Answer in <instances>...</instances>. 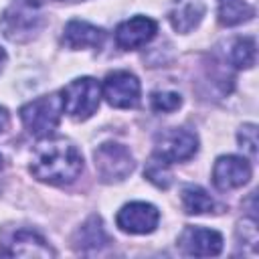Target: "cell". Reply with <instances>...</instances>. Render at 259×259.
<instances>
[{
	"mask_svg": "<svg viewBox=\"0 0 259 259\" xmlns=\"http://www.w3.org/2000/svg\"><path fill=\"white\" fill-rule=\"evenodd\" d=\"M30 172L47 184H71L83 172V156L69 140L45 138L30 156Z\"/></svg>",
	"mask_w": 259,
	"mask_h": 259,
	"instance_id": "1",
	"label": "cell"
},
{
	"mask_svg": "<svg viewBox=\"0 0 259 259\" xmlns=\"http://www.w3.org/2000/svg\"><path fill=\"white\" fill-rule=\"evenodd\" d=\"M61 113H63V103L57 93L42 95L20 107V119L26 132L40 140L51 138L57 132Z\"/></svg>",
	"mask_w": 259,
	"mask_h": 259,
	"instance_id": "2",
	"label": "cell"
},
{
	"mask_svg": "<svg viewBox=\"0 0 259 259\" xmlns=\"http://www.w3.org/2000/svg\"><path fill=\"white\" fill-rule=\"evenodd\" d=\"M99 101H101V85L93 77L73 79L61 91L63 113H67L77 121L91 117L97 111Z\"/></svg>",
	"mask_w": 259,
	"mask_h": 259,
	"instance_id": "3",
	"label": "cell"
},
{
	"mask_svg": "<svg viewBox=\"0 0 259 259\" xmlns=\"http://www.w3.org/2000/svg\"><path fill=\"white\" fill-rule=\"evenodd\" d=\"M95 170L101 182H121L134 172V156L115 142H105L93 152Z\"/></svg>",
	"mask_w": 259,
	"mask_h": 259,
	"instance_id": "4",
	"label": "cell"
},
{
	"mask_svg": "<svg viewBox=\"0 0 259 259\" xmlns=\"http://www.w3.org/2000/svg\"><path fill=\"white\" fill-rule=\"evenodd\" d=\"M103 97L111 107L117 109H132L140 103V81L130 71H113L105 77L101 87Z\"/></svg>",
	"mask_w": 259,
	"mask_h": 259,
	"instance_id": "5",
	"label": "cell"
},
{
	"mask_svg": "<svg viewBox=\"0 0 259 259\" xmlns=\"http://www.w3.org/2000/svg\"><path fill=\"white\" fill-rule=\"evenodd\" d=\"M196 150H198V138L188 130L174 127V130H168L156 138L154 156L172 164V162L190 160L196 154Z\"/></svg>",
	"mask_w": 259,
	"mask_h": 259,
	"instance_id": "6",
	"label": "cell"
},
{
	"mask_svg": "<svg viewBox=\"0 0 259 259\" xmlns=\"http://www.w3.org/2000/svg\"><path fill=\"white\" fill-rule=\"evenodd\" d=\"M158 221H160L158 208L154 204L142 202V200L123 204L115 217L117 227L130 235H148V233L156 231Z\"/></svg>",
	"mask_w": 259,
	"mask_h": 259,
	"instance_id": "7",
	"label": "cell"
},
{
	"mask_svg": "<svg viewBox=\"0 0 259 259\" xmlns=\"http://www.w3.org/2000/svg\"><path fill=\"white\" fill-rule=\"evenodd\" d=\"M0 26L6 38L14 42H24L36 36L42 26V16L36 14L32 8H8L0 18Z\"/></svg>",
	"mask_w": 259,
	"mask_h": 259,
	"instance_id": "8",
	"label": "cell"
},
{
	"mask_svg": "<svg viewBox=\"0 0 259 259\" xmlns=\"http://www.w3.org/2000/svg\"><path fill=\"white\" fill-rule=\"evenodd\" d=\"M251 164L241 156H221L212 166V182L219 190L241 188L251 180Z\"/></svg>",
	"mask_w": 259,
	"mask_h": 259,
	"instance_id": "9",
	"label": "cell"
},
{
	"mask_svg": "<svg viewBox=\"0 0 259 259\" xmlns=\"http://www.w3.org/2000/svg\"><path fill=\"white\" fill-rule=\"evenodd\" d=\"M178 245L186 255L214 257L223 251V235L204 227H186L178 237Z\"/></svg>",
	"mask_w": 259,
	"mask_h": 259,
	"instance_id": "10",
	"label": "cell"
},
{
	"mask_svg": "<svg viewBox=\"0 0 259 259\" xmlns=\"http://www.w3.org/2000/svg\"><path fill=\"white\" fill-rule=\"evenodd\" d=\"M156 32H158L156 20L150 16L138 14L130 20H123L115 28V42H117V47H121L125 51H134V49L148 45L156 36Z\"/></svg>",
	"mask_w": 259,
	"mask_h": 259,
	"instance_id": "11",
	"label": "cell"
},
{
	"mask_svg": "<svg viewBox=\"0 0 259 259\" xmlns=\"http://www.w3.org/2000/svg\"><path fill=\"white\" fill-rule=\"evenodd\" d=\"M2 255L8 257H55V249L34 231L18 229L14 231L8 241L4 243V249H0Z\"/></svg>",
	"mask_w": 259,
	"mask_h": 259,
	"instance_id": "12",
	"label": "cell"
},
{
	"mask_svg": "<svg viewBox=\"0 0 259 259\" xmlns=\"http://www.w3.org/2000/svg\"><path fill=\"white\" fill-rule=\"evenodd\" d=\"M103 40H105V32L99 26L85 20H71L63 30V45L71 51L99 49Z\"/></svg>",
	"mask_w": 259,
	"mask_h": 259,
	"instance_id": "13",
	"label": "cell"
},
{
	"mask_svg": "<svg viewBox=\"0 0 259 259\" xmlns=\"http://www.w3.org/2000/svg\"><path fill=\"white\" fill-rule=\"evenodd\" d=\"M109 235L103 229V223L99 217H91L87 219L75 233L73 237V245L77 253L83 255H91V253H99L109 245Z\"/></svg>",
	"mask_w": 259,
	"mask_h": 259,
	"instance_id": "14",
	"label": "cell"
},
{
	"mask_svg": "<svg viewBox=\"0 0 259 259\" xmlns=\"http://www.w3.org/2000/svg\"><path fill=\"white\" fill-rule=\"evenodd\" d=\"M204 12H206L204 0H178L174 8L170 10L168 18L174 30L186 34L200 24Z\"/></svg>",
	"mask_w": 259,
	"mask_h": 259,
	"instance_id": "15",
	"label": "cell"
},
{
	"mask_svg": "<svg viewBox=\"0 0 259 259\" xmlns=\"http://www.w3.org/2000/svg\"><path fill=\"white\" fill-rule=\"evenodd\" d=\"M180 200H182V208L186 214H214L223 210V206L204 188L194 186V184H188L182 188Z\"/></svg>",
	"mask_w": 259,
	"mask_h": 259,
	"instance_id": "16",
	"label": "cell"
},
{
	"mask_svg": "<svg viewBox=\"0 0 259 259\" xmlns=\"http://www.w3.org/2000/svg\"><path fill=\"white\" fill-rule=\"evenodd\" d=\"M255 16V10L245 0H219V22L223 26H237Z\"/></svg>",
	"mask_w": 259,
	"mask_h": 259,
	"instance_id": "17",
	"label": "cell"
},
{
	"mask_svg": "<svg viewBox=\"0 0 259 259\" xmlns=\"http://www.w3.org/2000/svg\"><path fill=\"white\" fill-rule=\"evenodd\" d=\"M255 55H257L255 38L253 36H241L233 42L229 59H231V65H235L237 69H251L255 65Z\"/></svg>",
	"mask_w": 259,
	"mask_h": 259,
	"instance_id": "18",
	"label": "cell"
},
{
	"mask_svg": "<svg viewBox=\"0 0 259 259\" xmlns=\"http://www.w3.org/2000/svg\"><path fill=\"white\" fill-rule=\"evenodd\" d=\"M144 174H146V178H148L154 186H158V188H164V190H166V188L172 184L170 166H168L166 160H162V158H158V156H154V158L148 162Z\"/></svg>",
	"mask_w": 259,
	"mask_h": 259,
	"instance_id": "19",
	"label": "cell"
},
{
	"mask_svg": "<svg viewBox=\"0 0 259 259\" xmlns=\"http://www.w3.org/2000/svg\"><path fill=\"white\" fill-rule=\"evenodd\" d=\"M150 101H152V109L160 111V113L176 111L182 105V97L178 93H174V91H154Z\"/></svg>",
	"mask_w": 259,
	"mask_h": 259,
	"instance_id": "20",
	"label": "cell"
},
{
	"mask_svg": "<svg viewBox=\"0 0 259 259\" xmlns=\"http://www.w3.org/2000/svg\"><path fill=\"white\" fill-rule=\"evenodd\" d=\"M237 140H239V146L243 148V152H247L251 158L257 156V125L255 123L241 125L239 134H237Z\"/></svg>",
	"mask_w": 259,
	"mask_h": 259,
	"instance_id": "21",
	"label": "cell"
},
{
	"mask_svg": "<svg viewBox=\"0 0 259 259\" xmlns=\"http://www.w3.org/2000/svg\"><path fill=\"white\" fill-rule=\"evenodd\" d=\"M237 235H239V241L249 245L253 251L257 249L259 237H257V223H255V219H243L239 223V227H237Z\"/></svg>",
	"mask_w": 259,
	"mask_h": 259,
	"instance_id": "22",
	"label": "cell"
},
{
	"mask_svg": "<svg viewBox=\"0 0 259 259\" xmlns=\"http://www.w3.org/2000/svg\"><path fill=\"white\" fill-rule=\"evenodd\" d=\"M8 125H10V113L6 107L0 105V134H4L8 130Z\"/></svg>",
	"mask_w": 259,
	"mask_h": 259,
	"instance_id": "23",
	"label": "cell"
},
{
	"mask_svg": "<svg viewBox=\"0 0 259 259\" xmlns=\"http://www.w3.org/2000/svg\"><path fill=\"white\" fill-rule=\"evenodd\" d=\"M4 65H6V51H4L2 47H0V73H2Z\"/></svg>",
	"mask_w": 259,
	"mask_h": 259,
	"instance_id": "24",
	"label": "cell"
},
{
	"mask_svg": "<svg viewBox=\"0 0 259 259\" xmlns=\"http://www.w3.org/2000/svg\"><path fill=\"white\" fill-rule=\"evenodd\" d=\"M2 166H4V158H2V154H0V170H2Z\"/></svg>",
	"mask_w": 259,
	"mask_h": 259,
	"instance_id": "25",
	"label": "cell"
},
{
	"mask_svg": "<svg viewBox=\"0 0 259 259\" xmlns=\"http://www.w3.org/2000/svg\"><path fill=\"white\" fill-rule=\"evenodd\" d=\"M69 2H79V0H69Z\"/></svg>",
	"mask_w": 259,
	"mask_h": 259,
	"instance_id": "26",
	"label": "cell"
}]
</instances>
